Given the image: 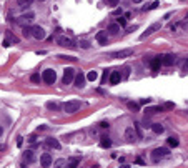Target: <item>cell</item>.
I'll list each match as a JSON object with an SVG mask.
<instances>
[{"label":"cell","instance_id":"6da1fadb","mask_svg":"<svg viewBox=\"0 0 188 168\" xmlns=\"http://www.w3.org/2000/svg\"><path fill=\"white\" fill-rule=\"evenodd\" d=\"M168 148H165V147H162V148H155L152 152V162H160L162 158H165V157H168Z\"/></svg>","mask_w":188,"mask_h":168},{"label":"cell","instance_id":"7a4b0ae2","mask_svg":"<svg viewBox=\"0 0 188 168\" xmlns=\"http://www.w3.org/2000/svg\"><path fill=\"white\" fill-rule=\"evenodd\" d=\"M42 80L45 82V83H48V85H53L57 80V73L55 70H52V68H47L43 73H42Z\"/></svg>","mask_w":188,"mask_h":168},{"label":"cell","instance_id":"3957f363","mask_svg":"<svg viewBox=\"0 0 188 168\" xmlns=\"http://www.w3.org/2000/svg\"><path fill=\"white\" fill-rule=\"evenodd\" d=\"M82 107V103L78 102V100H70V102H67L65 105H63V110H65L67 113H75L78 112Z\"/></svg>","mask_w":188,"mask_h":168},{"label":"cell","instance_id":"277c9868","mask_svg":"<svg viewBox=\"0 0 188 168\" xmlns=\"http://www.w3.org/2000/svg\"><path fill=\"white\" fill-rule=\"evenodd\" d=\"M73 78H75V70H73V68H65V70H63V78H62L63 85L72 83V82H73Z\"/></svg>","mask_w":188,"mask_h":168},{"label":"cell","instance_id":"5b68a950","mask_svg":"<svg viewBox=\"0 0 188 168\" xmlns=\"http://www.w3.org/2000/svg\"><path fill=\"white\" fill-rule=\"evenodd\" d=\"M160 28H162V23H160V22H157V23H153V25H150V27L147 28V32H143L142 35H140V40H145L147 37H150V35L153 33V32L160 30Z\"/></svg>","mask_w":188,"mask_h":168},{"label":"cell","instance_id":"8992f818","mask_svg":"<svg viewBox=\"0 0 188 168\" xmlns=\"http://www.w3.org/2000/svg\"><path fill=\"white\" fill-rule=\"evenodd\" d=\"M30 32H32V37H35L37 40H43V38H45V30H43L40 25L32 27Z\"/></svg>","mask_w":188,"mask_h":168},{"label":"cell","instance_id":"52a82bcc","mask_svg":"<svg viewBox=\"0 0 188 168\" xmlns=\"http://www.w3.org/2000/svg\"><path fill=\"white\" fill-rule=\"evenodd\" d=\"M57 43L60 47H68V48H73V40L72 38H68V37H65V35H60L58 38H57Z\"/></svg>","mask_w":188,"mask_h":168},{"label":"cell","instance_id":"ba28073f","mask_svg":"<svg viewBox=\"0 0 188 168\" xmlns=\"http://www.w3.org/2000/svg\"><path fill=\"white\" fill-rule=\"evenodd\" d=\"M133 53V48H125V50H120V52H112L110 57L112 58H125V57H130Z\"/></svg>","mask_w":188,"mask_h":168},{"label":"cell","instance_id":"9c48e42d","mask_svg":"<svg viewBox=\"0 0 188 168\" xmlns=\"http://www.w3.org/2000/svg\"><path fill=\"white\" fill-rule=\"evenodd\" d=\"M40 165L43 168H48L52 165V155L50 153H43V155H42L40 157Z\"/></svg>","mask_w":188,"mask_h":168},{"label":"cell","instance_id":"30bf717a","mask_svg":"<svg viewBox=\"0 0 188 168\" xmlns=\"http://www.w3.org/2000/svg\"><path fill=\"white\" fill-rule=\"evenodd\" d=\"M95 40L100 43V45H107L108 42V37H107V32H97V35H95Z\"/></svg>","mask_w":188,"mask_h":168},{"label":"cell","instance_id":"8fae6325","mask_svg":"<svg viewBox=\"0 0 188 168\" xmlns=\"http://www.w3.org/2000/svg\"><path fill=\"white\" fill-rule=\"evenodd\" d=\"M85 80H87V78H85V75H83L82 72H80V73H77L75 78H73V82H75V87L82 88L83 85H85Z\"/></svg>","mask_w":188,"mask_h":168},{"label":"cell","instance_id":"7c38bea8","mask_svg":"<svg viewBox=\"0 0 188 168\" xmlns=\"http://www.w3.org/2000/svg\"><path fill=\"white\" fill-rule=\"evenodd\" d=\"M175 58H177V57L172 55V53H168V55H163V57H162V65H167V67L173 65V63H175Z\"/></svg>","mask_w":188,"mask_h":168},{"label":"cell","instance_id":"4fadbf2b","mask_svg":"<svg viewBox=\"0 0 188 168\" xmlns=\"http://www.w3.org/2000/svg\"><path fill=\"white\" fill-rule=\"evenodd\" d=\"M120 80H122V75H120V72H112V73H110V83H112V85H117V83H120Z\"/></svg>","mask_w":188,"mask_h":168},{"label":"cell","instance_id":"5bb4252c","mask_svg":"<svg viewBox=\"0 0 188 168\" xmlns=\"http://www.w3.org/2000/svg\"><path fill=\"white\" fill-rule=\"evenodd\" d=\"M33 17H35V15H33L32 12H28V13H25V15H22L18 22H20V23H28V22L33 20Z\"/></svg>","mask_w":188,"mask_h":168},{"label":"cell","instance_id":"9a60e30c","mask_svg":"<svg viewBox=\"0 0 188 168\" xmlns=\"http://www.w3.org/2000/svg\"><path fill=\"white\" fill-rule=\"evenodd\" d=\"M160 65H162V57H155V58H153V62H152V70L153 72H158Z\"/></svg>","mask_w":188,"mask_h":168},{"label":"cell","instance_id":"2e32d148","mask_svg":"<svg viewBox=\"0 0 188 168\" xmlns=\"http://www.w3.org/2000/svg\"><path fill=\"white\" fill-rule=\"evenodd\" d=\"M47 145L52 148H55V150H60V143H58V140H55V138H48V140H47Z\"/></svg>","mask_w":188,"mask_h":168},{"label":"cell","instance_id":"e0dca14e","mask_svg":"<svg viewBox=\"0 0 188 168\" xmlns=\"http://www.w3.org/2000/svg\"><path fill=\"white\" fill-rule=\"evenodd\" d=\"M125 138H127L128 142H133V140H135V132H133V128H127V130H125Z\"/></svg>","mask_w":188,"mask_h":168},{"label":"cell","instance_id":"ac0fdd59","mask_svg":"<svg viewBox=\"0 0 188 168\" xmlns=\"http://www.w3.org/2000/svg\"><path fill=\"white\" fill-rule=\"evenodd\" d=\"M23 160H25V162H28V163H32L33 160H35V157H33V152H32V150H27V152L23 153Z\"/></svg>","mask_w":188,"mask_h":168},{"label":"cell","instance_id":"d6986e66","mask_svg":"<svg viewBox=\"0 0 188 168\" xmlns=\"http://www.w3.org/2000/svg\"><path fill=\"white\" fill-rule=\"evenodd\" d=\"M87 80H90V82H95L98 78V72H95V70H90L88 73H87V77H85Z\"/></svg>","mask_w":188,"mask_h":168},{"label":"cell","instance_id":"ffe728a7","mask_svg":"<svg viewBox=\"0 0 188 168\" xmlns=\"http://www.w3.org/2000/svg\"><path fill=\"white\" fill-rule=\"evenodd\" d=\"M120 28H122V27L118 25V23H112V25L108 27V32H110V33H113V35H117L118 32H120Z\"/></svg>","mask_w":188,"mask_h":168},{"label":"cell","instance_id":"44dd1931","mask_svg":"<svg viewBox=\"0 0 188 168\" xmlns=\"http://www.w3.org/2000/svg\"><path fill=\"white\" fill-rule=\"evenodd\" d=\"M150 127H152V130L157 133V135H162L163 133V127L160 125V123H153V125H150Z\"/></svg>","mask_w":188,"mask_h":168},{"label":"cell","instance_id":"7402d4cb","mask_svg":"<svg viewBox=\"0 0 188 168\" xmlns=\"http://www.w3.org/2000/svg\"><path fill=\"white\" fill-rule=\"evenodd\" d=\"M100 147H103V148L112 147V142L108 140V137H102V140H100Z\"/></svg>","mask_w":188,"mask_h":168},{"label":"cell","instance_id":"603a6c76","mask_svg":"<svg viewBox=\"0 0 188 168\" xmlns=\"http://www.w3.org/2000/svg\"><path fill=\"white\" fill-rule=\"evenodd\" d=\"M78 163H80V158H72L70 162H68V167L65 165V168H77Z\"/></svg>","mask_w":188,"mask_h":168},{"label":"cell","instance_id":"cb8c5ba5","mask_svg":"<svg viewBox=\"0 0 188 168\" xmlns=\"http://www.w3.org/2000/svg\"><path fill=\"white\" fill-rule=\"evenodd\" d=\"M158 112H163L162 107H152V108H147L145 110V113H148V115H153V113H158Z\"/></svg>","mask_w":188,"mask_h":168},{"label":"cell","instance_id":"d4e9b609","mask_svg":"<svg viewBox=\"0 0 188 168\" xmlns=\"http://www.w3.org/2000/svg\"><path fill=\"white\" fill-rule=\"evenodd\" d=\"M17 4H18V7H28L33 4V0H17Z\"/></svg>","mask_w":188,"mask_h":168},{"label":"cell","instance_id":"484cf974","mask_svg":"<svg viewBox=\"0 0 188 168\" xmlns=\"http://www.w3.org/2000/svg\"><path fill=\"white\" fill-rule=\"evenodd\" d=\"M58 107H60V105L57 102H47V108H48V110H58Z\"/></svg>","mask_w":188,"mask_h":168},{"label":"cell","instance_id":"4316f807","mask_svg":"<svg viewBox=\"0 0 188 168\" xmlns=\"http://www.w3.org/2000/svg\"><path fill=\"white\" fill-rule=\"evenodd\" d=\"M168 145H170V147H178V138L177 137H170L168 138Z\"/></svg>","mask_w":188,"mask_h":168},{"label":"cell","instance_id":"83f0119b","mask_svg":"<svg viewBox=\"0 0 188 168\" xmlns=\"http://www.w3.org/2000/svg\"><path fill=\"white\" fill-rule=\"evenodd\" d=\"M127 107L130 108V110H133V112H138V108H140L138 107V103H135V102H128Z\"/></svg>","mask_w":188,"mask_h":168},{"label":"cell","instance_id":"f1b7e54d","mask_svg":"<svg viewBox=\"0 0 188 168\" xmlns=\"http://www.w3.org/2000/svg\"><path fill=\"white\" fill-rule=\"evenodd\" d=\"M42 80V77H40V73H33V75L30 77V82H33V83H38V82Z\"/></svg>","mask_w":188,"mask_h":168},{"label":"cell","instance_id":"f546056e","mask_svg":"<svg viewBox=\"0 0 188 168\" xmlns=\"http://www.w3.org/2000/svg\"><path fill=\"white\" fill-rule=\"evenodd\" d=\"M160 5V2H153L152 5H148V7H145L143 10H153V9H157V7Z\"/></svg>","mask_w":188,"mask_h":168},{"label":"cell","instance_id":"4dcf8cb0","mask_svg":"<svg viewBox=\"0 0 188 168\" xmlns=\"http://www.w3.org/2000/svg\"><path fill=\"white\" fill-rule=\"evenodd\" d=\"M118 25L125 27V25H127V18H125V17H120V18H118Z\"/></svg>","mask_w":188,"mask_h":168},{"label":"cell","instance_id":"1f68e13d","mask_svg":"<svg viewBox=\"0 0 188 168\" xmlns=\"http://www.w3.org/2000/svg\"><path fill=\"white\" fill-rule=\"evenodd\" d=\"M118 2H120V0H107V5H110V7H117V5H118Z\"/></svg>","mask_w":188,"mask_h":168},{"label":"cell","instance_id":"d6a6232c","mask_svg":"<svg viewBox=\"0 0 188 168\" xmlns=\"http://www.w3.org/2000/svg\"><path fill=\"white\" fill-rule=\"evenodd\" d=\"M30 35H32L30 28H27V27H25V28H23V37H25V38H27V37H30Z\"/></svg>","mask_w":188,"mask_h":168},{"label":"cell","instance_id":"836d02e7","mask_svg":"<svg viewBox=\"0 0 188 168\" xmlns=\"http://www.w3.org/2000/svg\"><path fill=\"white\" fill-rule=\"evenodd\" d=\"M150 102H152L150 98H142V100H140V103H142V105H148Z\"/></svg>","mask_w":188,"mask_h":168},{"label":"cell","instance_id":"e575fe53","mask_svg":"<svg viewBox=\"0 0 188 168\" xmlns=\"http://www.w3.org/2000/svg\"><path fill=\"white\" fill-rule=\"evenodd\" d=\"M165 108H168V110H172V108H175V103H172V102L165 103Z\"/></svg>","mask_w":188,"mask_h":168},{"label":"cell","instance_id":"d590c367","mask_svg":"<svg viewBox=\"0 0 188 168\" xmlns=\"http://www.w3.org/2000/svg\"><path fill=\"white\" fill-rule=\"evenodd\" d=\"M80 47H82V48H88L90 45H88V42H82V43H80Z\"/></svg>","mask_w":188,"mask_h":168},{"label":"cell","instance_id":"8d00e7d4","mask_svg":"<svg viewBox=\"0 0 188 168\" xmlns=\"http://www.w3.org/2000/svg\"><path fill=\"white\" fill-rule=\"evenodd\" d=\"M183 72H188V58H187V62L183 63Z\"/></svg>","mask_w":188,"mask_h":168},{"label":"cell","instance_id":"74e56055","mask_svg":"<svg viewBox=\"0 0 188 168\" xmlns=\"http://www.w3.org/2000/svg\"><path fill=\"white\" fill-rule=\"evenodd\" d=\"M107 78H108V73H107V72H105V73H103V78H102V82H103V83L107 82Z\"/></svg>","mask_w":188,"mask_h":168},{"label":"cell","instance_id":"f35d334b","mask_svg":"<svg viewBox=\"0 0 188 168\" xmlns=\"http://www.w3.org/2000/svg\"><path fill=\"white\" fill-rule=\"evenodd\" d=\"M22 143H23V140H22V137H18V140H17V145H18V147H22Z\"/></svg>","mask_w":188,"mask_h":168},{"label":"cell","instance_id":"ab89813d","mask_svg":"<svg viewBox=\"0 0 188 168\" xmlns=\"http://www.w3.org/2000/svg\"><path fill=\"white\" fill-rule=\"evenodd\" d=\"M100 127H102V128H108V123L107 122H102V123H100Z\"/></svg>","mask_w":188,"mask_h":168},{"label":"cell","instance_id":"60d3db41","mask_svg":"<svg viewBox=\"0 0 188 168\" xmlns=\"http://www.w3.org/2000/svg\"><path fill=\"white\" fill-rule=\"evenodd\" d=\"M4 47H10V42L7 40V38H5V40H4Z\"/></svg>","mask_w":188,"mask_h":168},{"label":"cell","instance_id":"b9f144b4","mask_svg":"<svg viewBox=\"0 0 188 168\" xmlns=\"http://www.w3.org/2000/svg\"><path fill=\"white\" fill-rule=\"evenodd\" d=\"M182 27L185 28V30H188V23H187V22H183V23H182Z\"/></svg>","mask_w":188,"mask_h":168},{"label":"cell","instance_id":"7bdbcfd3","mask_svg":"<svg viewBox=\"0 0 188 168\" xmlns=\"http://www.w3.org/2000/svg\"><path fill=\"white\" fill-rule=\"evenodd\" d=\"M5 150V145H0V152H4Z\"/></svg>","mask_w":188,"mask_h":168},{"label":"cell","instance_id":"ee69618b","mask_svg":"<svg viewBox=\"0 0 188 168\" xmlns=\"http://www.w3.org/2000/svg\"><path fill=\"white\" fill-rule=\"evenodd\" d=\"M143 0H133V4H142Z\"/></svg>","mask_w":188,"mask_h":168},{"label":"cell","instance_id":"f6af8a7d","mask_svg":"<svg viewBox=\"0 0 188 168\" xmlns=\"http://www.w3.org/2000/svg\"><path fill=\"white\" fill-rule=\"evenodd\" d=\"M120 168H128V165H123V167H120Z\"/></svg>","mask_w":188,"mask_h":168},{"label":"cell","instance_id":"bcb514c9","mask_svg":"<svg viewBox=\"0 0 188 168\" xmlns=\"http://www.w3.org/2000/svg\"><path fill=\"white\" fill-rule=\"evenodd\" d=\"M2 133H4V130H2V128H0V137H2Z\"/></svg>","mask_w":188,"mask_h":168},{"label":"cell","instance_id":"7dc6e473","mask_svg":"<svg viewBox=\"0 0 188 168\" xmlns=\"http://www.w3.org/2000/svg\"><path fill=\"white\" fill-rule=\"evenodd\" d=\"M187 18H188V12H187Z\"/></svg>","mask_w":188,"mask_h":168},{"label":"cell","instance_id":"c3c4849f","mask_svg":"<svg viewBox=\"0 0 188 168\" xmlns=\"http://www.w3.org/2000/svg\"><path fill=\"white\" fill-rule=\"evenodd\" d=\"M40 2H45V0H40Z\"/></svg>","mask_w":188,"mask_h":168}]
</instances>
